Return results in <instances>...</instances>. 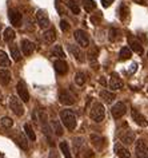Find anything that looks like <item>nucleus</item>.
<instances>
[{"label": "nucleus", "instance_id": "f257e3e1", "mask_svg": "<svg viewBox=\"0 0 148 158\" xmlns=\"http://www.w3.org/2000/svg\"><path fill=\"white\" fill-rule=\"evenodd\" d=\"M60 119L61 123H63L68 130H75L76 127V115L72 110H61L60 111Z\"/></svg>", "mask_w": 148, "mask_h": 158}, {"label": "nucleus", "instance_id": "f03ea898", "mask_svg": "<svg viewBox=\"0 0 148 158\" xmlns=\"http://www.w3.org/2000/svg\"><path fill=\"white\" fill-rule=\"evenodd\" d=\"M104 117H106V110H104V106L102 103H99V102H95V103L92 105L91 107V111H89V118L96 122V123H100Z\"/></svg>", "mask_w": 148, "mask_h": 158}, {"label": "nucleus", "instance_id": "7ed1b4c3", "mask_svg": "<svg viewBox=\"0 0 148 158\" xmlns=\"http://www.w3.org/2000/svg\"><path fill=\"white\" fill-rule=\"evenodd\" d=\"M10 109L12 110L14 114L15 115H18V117L24 115V113H25V109H24V106H23V103H21L20 98H18V97H11Z\"/></svg>", "mask_w": 148, "mask_h": 158}, {"label": "nucleus", "instance_id": "20e7f679", "mask_svg": "<svg viewBox=\"0 0 148 158\" xmlns=\"http://www.w3.org/2000/svg\"><path fill=\"white\" fill-rule=\"evenodd\" d=\"M119 139L123 142L124 145H132L135 142V133L126 125L124 130H119Z\"/></svg>", "mask_w": 148, "mask_h": 158}, {"label": "nucleus", "instance_id": "39448f33", "mask_svg": "<svg viewBox=\"0 0 148 158\" xmlns=\"http://www.w3.org/2000/svg\"><path fill=\"white\" fill-rule=\"evenodd\" d=\"M75 95L73 94H71L68 91V90H60V93H59V102L61 105H64V106H71L75 103Z\"/></svg>", "mask_w": 148, "mask_h": 158}, {"label": "nucleus", "instance_id": "423d86ee", "mask_svg": "<svg viewBox=\"0 0 148 158\" xmlns=\"http://www.w3.org/2000/svg\"><path fill=\"white\" fill-rule=\"evenodd\" d=\"M73 38H75V40L77 42V44L80 47H88L89 46V36L88 34L85 32L83 30H76L75 34H73Z\"/></svg>", "mask_w": 148, "mask_h": 158}, {"label": "nucleus", "instance_id": "0eeeda50", "mask_svg": "<svg viewBox=\"0 0 148 158\" xmlns=\"http://www.w3.org/2000/svg\"><path fill=\"white\" fill-rule=\"evenodd\" d=\"M127 113V106L126 103H123V102H118V103H115L114 106H112L111 109V114L112 117L115 118V119H120L124 114Z\"/></svg>", "mask_w": 148, "mask_h": 158}, {"label": "nucleus", "instance_id": "6e6552de", "mask_svg": "<svg viewBox=\"0 0 148 158\" xmlns=\"http://www.w3.org/2000/svg\"><path fill=\"white\" fill-rule=\"evenodd\" d=\"M136 158H148V146L144 143V141L139 139L135 145Z\"/></svg>", "mask_w": 148, "mask_h": 158}, {"label": "nucleus", "instance_id": "1a4fd4ad", "mask_svg": "<svg viewBox=\"0 0 148 158\" xmlns=\"http://www.w3.org/2000/svg\"><path fill=\"white\" fill-rule=\"evenodd\" d=\"M36 20L40 28H48L49 27V18L44 10H39L36 12Z\"/></svg>", "mask_w": 148, "mask_h": 158}, {"label": "nucleus", "instance_id": "9d476101", "mask_svg": "<svg viewBox=\"0 0 148 158\" xmlns=\"http://www.w3.org/2000/svg\"><path fill=\"white\" fill-rule=\"evenodd\" d=\"M16 90H18V95L19 98L23 101V102H28L29 101V93H28V89H27L25 83L23 81H19L18 82V86H16Z\"/></svg>", "mask_w": 148, "mask_h": 158}, {"label": "nucleus", "instance_id": "9b49d317", "mask_svg": "<svg viewBox=\"0 0 148 158\" xmlns=\"http://www.w3.org/2000/svg\"><path fill=\"white\" fill-rule=\"evenodd\" d=\"M131 115H132V119L135 121V123H136V125L142 126V127H147V126H148V121H147V118L144 117L143 114L139 111V110L132 109Z\"/></svg>", "mask_w": 148, "mask_h": 158}, {"label": "nucleus", "instance_id": "f8f14e48", "mask_svg": "<svg viewBox=\"0 0 148 158\" xmlns=\"http://www.w3.org/2000/svg\"><path fill=\"white\" fill-rule=\"evenodd\" d=\"M8 18H10V22H11V24H12L14 27H20L21 26V14L19 12L18 10H10L8 11Z\"/></svg>", "mask_w": 148, "mask_h": 158}, {"label": "nucleus", "instance_id": "ddd939ff", "mask_svg": "<svg viewBox=\"0 0 148 158\" xmlns=\"http://www.w3.org/2000/svg\"><path fill=\"white\" fill-rule=\"evenodd\" d=\"M108 86H110V89H112L114 91H116V90H122L123 89V81L120 79V77L118 74H112L111 75V78H110V83H108Z\"/></svg>", "mask_w": 148, "mask_h": 158}, {"label": "nucleus", "instance_id": "4468645a", "mask_svg": "<svg viewBox=\"0 0 148 158\" xmlns=\"http://www.w3.org/2000/svg\"><path fill=\"white\" fill-rule=\"evenodd\" d=\"M114 150H115L116 156L120 157V158H131V153H130V150H128V149H127L123 143H120V142H118V143H115Z\"/></svg>", "mask_w": 148, "mask_h": 158}, {"label": "nucleus", "instance_id": "2eb2a0df", "mask_svg": "<svg viewBox=\"0 0 148 158\" xmlns=\"http://www.w3.org/2000/svg\"><path fill=\"white\" fill-rule=\"evenodd\" d=\"M53 67H55V71L59 75H65L68 73V64L67 62L63 60V59H57V60H55V63H53Z\"/></svg>", "mask_w": 148, "mask_h": 158}, {"label": "nucleus", "instance_id": "dca6fc26", "mask_svg": "<svg viewBox=\"0 0 148 158\" xmlns=\"http://www.w3.org/2000/svg\"><path fill=\"white\" fill-rule=\"evenodd\" d=\"M20 46H21L23 54H24L25 56H29V55L35 51V44L31 40H28V39H23L20 42Z\"/></svg>", "mask_w": 148, "mask_h": 158}, {"label": "nucleus", "instance_id": "f3484780", "mask_svg": "<svg viewBox=\"0 0 148 158\" xmlns=\"http://www.w3.org/2000/svg\"><path fill=\"white\" fill-rule=\"evenodd\" d=\"M68 51L71 52V55L73 58L76 59L77 62H84V54L81 52V50H80V47H77L75 44H68Z\"/></svg>", "mask_w": 148, "mask_h": 158}, {"label": "nucleus", "instance_id": "a211bd4d", "mask_svg": "<svg viewBox=\"0 0 148 158\" xmlns=\"http://www.w3.org/2000/svg\"><path fill=\"white\" fill-rule=\"evenodd\" d=\"M41 127H43V133H44V135L47 137V139H48L49 142V145H53V141H52V130L51 127H49L48 125H47V119H45V115H43L41 117Z\"/></svg>", "mask_w": 148, "mask_h": 158}, {"label": "nucleus", "instance_id": "6ab92c4d", "mask_svg": "<svg viewBox=\"0 0 148 158\" xmlns=\"http://www.w3.org/2000/svg\"><path fill=\"white\" fill-rule=\"evenodd\" d=\"M43 40H44L47 44H52V43L56 40V31H55V28L47 30L43 34Z\"/></svg>", "mask_w": 148, "mask_h": 158}, {"label": "nucleus", "instance_id": "aec40b11", "mask_svg": "<svg viewBox=\"0 0 148 158\" xmlns=\"http://www.w3.org/2000/svg\"><path fill=\"white\" fill-rule=\"evenodd\" d=\"M128 43H130V46H131V50H134L135 52H138V54H143V46L136 38L128 36Z\"/></svg>", "mask_w": 148, "mask_h": 158}, {"label": "nucleus", "instance_id": "412c9836", "mask_svg": "<svg viewBox=\"0 0 148 158\" xmlns=\"http://www.w3.org/2000/svg\"><path fill=\"white\" fill-rule=\"evenodd\" d=\"M100 98L106 102V103H112L115 99H116V95L114 93L111 91H107V90H103V91H100Z\"/></svg>", "mask_w": 148, "mask_h": 158}, {"label": "nucleus", "instance_id": "4be33fe9", "mask_svg": "<svg viewBox=\"0 0 148 158\" xmlns=\"http://www.w3.org/2000/svg\"><path fill=\"white\" fill-rule=\"evenodd\" d=\"M11 82V73L8 70H0V85L7 86Z\"/></svg>", "mask_w": 148, "mask_h": 158}, {"label": "nucleus", "instance_id": "5701e85b", "mask_svg": "<svg viewBox=\"0 0 148 158\" xmlns=\"http://www.w3.org/2000/svg\"><path fill=\"white\" fill-rule=\"evenodd\" d=\"M91 142L96 149H102L104 146V138L97 135V134H91Z\"/></svg>", "mask_w": 148, "mask_h": 158}, {"label": "nucleus", "instance_id": "b1692460", "mask_svg": "<svg viewBox=\"0 0 148 158\" xmlns=\"http://www.w3.org/2000/svg\"><path fill=\"white\" fill-rule=\"evenodd\" d=\"M10 52H11V56L15 62H19L21 59V54H20V50H19V47L16 44H11L10 46Z\"/></svg>", "mask_w": 148, "mask_h": 158}, {"label": "nucleus", "instance_id": "393cba45", "mask_svg": "<svg viewBox=\"0 0 148 158\" xmlns=\"http://www.w3.org/2000/svg\"><path fill=\"white\" fill-rule=\"evenodd\" d=\"M15 36H16V34H15V31L11 28V27H8V28L4 30V34H3V39H4V42L11 43L15 39Z\"/></svg>", "mask_w": 148, "mask_h": 158}, {"label": "nucleus", "instance_id": "a878e982", "mask_svg": "<svg viewBox=\"0 0 148 158\" xmlns=\"http://www.w3.org/2000/svg\"><path fill=\"white\" fill-rule=\"evenodd\" d=\"M14 139H15V142H16L19 146H21L23 150H28V142L25 141V138L23 135H20V134H16V135H14Z\"/></svg>", "mask_w": 148, "mask_h": 158}, {"label": "nucleus", "instance_id": "bb28decb", "mask_svg": "<svg viewBox=\"0 0 148 158\" xmlns=\"http://www.w3.org/2000/svg\"><path fill=\"white\" fill-rule=\"evenodd\" d=\"M131 56H132L131 48H128V47H123V48L120 50V52H119V59L120 60H128Z\"/></svg>", "mask_w": 148, "mask_h": 158}, {"label": "nucleus", "instance_id": "cd10ccee", "mask_svg": "<svg viewBox=\"0 0 148 158\" xmlns=\"http://www.w3.org/2000/svg\"><path fill=\"white\" fill-rule=\"evenodd\" d=\"M51 125H52V130H53V131H55V134H56L57 137L63 135L64 130H63V127H61V125H60V122H59V121L52 119V121H51Z\"/></svg>", "mask_w": 148, "mask_h": 158}, {"label": "nucleus", "instance_id": "c85d7f7f", "mask_svg": "<svg viewBox=\"0 0 148 158\" xmlns=\"http://www.w3.org/2000/svg\"><path fill=\"white\" fill-rule=\"evenodd\" d=\"M11 66V60L3 50H0V67H10Z\"/></svg>", "mask_w": 148, "mask_h": 158}, {"label": "nucleus", "instance_id": "c756f323", "mask_svg": "<svg viewBox=\"0 0 148 158\" xmlns=\"http://www.w3.org/2000/svg\"><path fill=\"white\" fill-rule=\"evenodd\" d=\"M60 150H61V153L64 154V157H65V158H72L71 150H69V145H68V142H67V141L60 142Z\"/></svg>", "mask_w": 148, "mask_h": 158}, {"label": "nucleus", "instance_id": "7c9ffc66", "mask_svg": "<svg viewBox=\"0 0 148 158\" xmlns=\"http://www.w3.org/2000/svg\"><path fill=\"white\" fill-rule=\"evenodd\" d=\"M67 6H68V8L72 11V14H75V15H79V14H80V7H79V3H76L75 0H68Z\"/></svg>", "mask_w": 148, "mask_h": 158}, {"label": "nucleus", "instance_id": "2f4dec72", "mask_svg": "<svg viewBox=\"0 0 148 158\" xmlns=\"http://www.w3.org/2000/svg\"><path fill=\"white\" fill-rule=\"evenodd\" d=\"M24 131H25L27 137H28L31 141L36 139V134H35V131H33V129H32V126H31V125H28V123L24 125Z\"/></svg>", "mask_w": 148, "mask_h": 158}, {"label": "nucleus", "instance_id": "473e14b6", "mask_svg": "<svg viewBox=\"0 0 148 158\" xmlns=\"http://www.w3.org/2000/svg\"><path fill=\"white\" fill-rule=\"evenodd\" d=\"M85 81H87V75L84 73H76L75 75V83L77 86H83L85 83Z\"/></svg>", "mask_w": 148, "mask_h": 158}, {"label": "nucleus", "instance_id": "72a5a7b5", "mask_svg": "<svg viewBox=\"0 0 148 158\" xmlns=\"http://www.w3.org/2000/svg\"><path fill=\"white\" fill-rule=\"evenodd\" d=\"M83 6L87 12H92V11L96 8V3L93 2V0H83Z\"/></svg>", "mask_w": 148, "mask_h": 158}, {"label": "nucleus", "instance_id": "f704fd0d", "mask_svg": "<svg viewBox=\"0 0 148 158\" xmlns=\"http://www.w3.org/2000/svg\"><path fill=\"white\" fill-rule=\"evenodd\" d=\"M119 14H120V19H122V20H127L128 14H130V8H128L126 4H122L119 8Z\"/></svg>", "mask_w": 148, "mask_h": 158}, {"label": "nucleus", "instance_id": "c9c22d12", "mask_svg": "<svg viewBox=\"0 0 148 158\" xmlns=\"http://www.w3.org/2000/svg\"><path fill=\"white\" fill-rule=\"evenodd\" d=\"M52 56H57V58H63L64 56V51L61 48V46H55L51 51Z\"/></svg>", "mask_w": 148, "mask_h": 158}, {"label": "nucleus", "instance_id": "e433bc0d", "mask_svg": "<svg viewBox=\"0 0 148 158\" xmlns=\"http://www.w3.org/2000/svg\"><path fill=\"white\" fill-rule=\"evenodd\" d=\"M2 125L4 126L6 129H11V127L14 126V121L11 119V118H8V117H4V118L2 119Z\"/></svg>", "mask_w": 148, "mask_h": 158}, {"label": "nucleus", "instance_id": "4c0bfd02", "mask_svg": "<svg viewBox=\"0 0 148 158\" xmlns=\"http://www.w3.org/2000/svg\"><path fill=\"white\" fill-rule=\"evenodd\" d=\"M116 39H119V31L116 28H111L110 30V40L115 42Z\"/></svg>", "mask_w": 148, "mask_h": 158}, {"label": "nucleus", "instance_id": "58836bf2", "mask_svg": "<svg viewBox=\"0 0 148 158\" xmlns=\"http://www.w3.org/2000/svg\"><path fill=\"white\" fill-rule=\"evenodd\" d=\"M97 54H99V50L96 48H92L91 51H89V54H88V56H89V60H95V59L97 58Z\"/></svg>", "mask_w": 148, "mask_h": 158}, {"label": "nucleus", "instance_id": "ea45409f", "mask_svg": "<svg viewBox=\"0 0 148 158\" xmlns=\"http://www.w3.org/2000/svg\"><path fill=\"white\" fill-rule=\"evenodd\" d=\"M60 28H61V31H64V32H67V31L69 30V24H68V22L61 20V22H60Z\"/></svg>", "mask_w": 148, "mask_h": 158}, {"label": "nucleus", "instance_id": "a19ab883", "mask_svg": "<svg viewBox=\"0 0 148 158\" xmlns=\"http://www.w3.org/2000/svg\"><path fill=\"white\" fill-rule=\"evenodd\" d=\"M100 20H102V15L100 14H97V16H92L91 18V22L93 23V24H99Z\"/></svg>", "mask_w": 148, "mask_h": 158}, {"label": "nucleus", "instance_id": "79ce46f5", "mask_svg": "<svg viewBox=\"0 0 148 158\" xmlns=\"http://www.w3.org/2000/svg\"><path fill=\"white\" fill-rule=\"evenodd\" d=\"M49 158H59V154H57L55 148L51 149V152H49Z\"/></svg>", "mask_w": 148, "mask_h": 158}, {"label": "nucleus", "instance_id": "37998d69", "mask_svg": "<svg viewBox=\"0 0 148 158\" xmlns=\"http://www.w3.org/2000/svg\"><path fill=\"white\" fill-rule=\"evenodd\" d=\"M112 3H114V0H102V4H103V7H110Z\"/></svg>", "mask_w": 148, "mask_h": 158}, {"label": "nucleus", "instance_id": "c03bdc74", "mask_svg": "<svg viewBox=\"0 0 148 158\" xmlns=\"http://www.w3.org/2000/svg\"><path fill=\"white\" fill-rule=\"evenodd\" d=\"M84 158H95V154H93L91 150H87V152L84 153Z\"/></svg>", "mask_w": 148, "mask_h": 158}, {"label": "nucleus", "instance_id": "a18cd8bd", "mask_svg": "<svg viewBox=\"0 0 148 158\" xmlns=\"http://www.w3.org/2000/svg\"><path fill=\"white\" fill-rule=\"evenodd\" d=\"M136 3H139V4H144V0H135Z\"/></svg>", "mask_w": 148, "mask_h": 158}, {"label": "nucleus", "instance_id": "49530a36", "mask_svg": "<svg viewBox=\"0 0 148 158\" xmlns=\"http://www.w3.org/2000/svg\"><path fill=\"white\" fill-rule=\"evenodd\" d=\"M0 35H2V24H0Z\"/></svg>", "mask_w": 148, "mask_h": 158}, {"label": "nucleus", "instance_id": "de8ad7c7", "mask_svg": "<svg viewBox=\"0 0 148 158\" xmlns=\"http://www.w3.org/2000/svg\"><path fill=\"white\" fill-rule=\"evenodd\" d=\"M75 2H76V3H79V2H83V0H75Z\"/></svg>", "mask_w": 148, "mask_h": 158}, {"label": "nucleus", "instance_id": "09e8293b", "mask_svg": "<svg viewBox=\"0 0 148 158\" xmlns=\"http://www.w3.org/2000/svg\"><path fill=\"white\" fill-rule=\"evenodd\" d=\"M147 56H148V52H147Z\"/></svg>", "mask_w": 148, "mask_h": 158}, {"label": "nucleus", "instance_id": "8fccbe9b", "mask_svg": "<svg viewBox=\"0 0 148 158\" xmlns=\"http://www.w3.org/2000/svg\"><path fill=\"white\" fill-rule=\"evenodd\" d=\"M147 91H148V87H147Z\"/></svg>", "mask_w": 148, "mask_h": 158}]
</instances>
